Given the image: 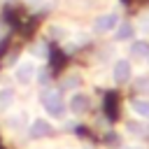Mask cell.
<instances>
[{"instance_id":"cell-1","label":"cell","mask_w":149,"mask_h":149,"mask_svg":"<svg viewBox=\"0 0 149 149\" xmlns=\"http://www.w3.org/2000/svg\"><path fill=\"white\" fill-rule=\"evenodd\" d=\"M42 107L49 116H56V119H61L65 114V100L58 91H44L42 93Z\"/></svg>"},{"instance_id":"cell-2","label":"cell","mask_w":149,"mask_h":149,"mask_svg":"<svg viewBox=\"0 0 149 149\" xmlns=\"http://www.w3.org/2000/svg\"><path fill=\"white\" fill-rule=\"evenodd\" d=\"M119 26V14L114 12H107V14H100L95 21H93V30L100 33V35H107V33H114V28Z\"/></svg>"},{"instance_id":"cell-3","label":"cell","mask_w":149,"mask_h":149,"mask_svg":"<svg viewBox=\"0 0 149 149\" xmlns=\"http://www.w3.org/2000/svg\"><path fill=\"white\" fill-rule=\"evenodd\" d=\"M28 135H30L33 140L49 137V135H54V126H51L47 119H33V123L28 126Z\"/></svg>"},{"instance_id":"cell-4","label":"cell","mask_w":149,"mask_h":149,"mask_svg":"<svg viewBox=\"0 0 149 149\" xmlns=\"http://www.w3.org/2000/svg\"><path fill=\"white\" fill-rule=\"evenodd\" d=\"M130 74H133V65H130V61H128V58H119V61L114 63V68H112V77H114V81L126 84V81L130 79Z\"/></svg>"},{"instance_id":"cell-5","label":"cell","mask_w":149,"mask_h":149,"mask_svg":"<svg viewBox=\"0 0 149 149\" xmlns=\"http://www.w3.org/2000/svg\"><path fill=\"white\" fill-rule=\"evenodd\" d=\"M35 72H37L35 63H33V61H26V63H21V65L14 70V77H16L19 84H30L33 77H35Z\"/></svg>"},{"instance_id":"cell-6","label":"cell","mask_w":149,"mask_h":149,"mask_svg":"<svg viewBox=\"0 0 149 149\" xmlns=\"http://www.w3.org/2000/svg\"><path fill=\"white\" fill-rule=\"evenodd\" d=\"M68 107H70L72 114H84V112L88 109V95H84V93H74V95L68 100Z\"/></svg>"},{"instance_id":"cell-7","label":"cell","mask_w":149,"mask_h":149,"mask_svg":"<svg viewBox=\"0 0 149 149\" xmlns=\"http://www.w3.org/2000/svg\"><path fill=\"white\" fill-rule=\"evenodd\" d=\"M130 109H133L135 116L147 119L149 116V100L147 98H135V100H130Z\"/></svg>"},{"instance_id":"cell-8","label":"cell","mask_w":149,"mask_h":149,"mask_svg":"<svg viewBox=\"0 0 149 149\" xmlns=\"http://www.w3.org/2000/svg\"><path fill=\"white\" fill-rule=\"evenodd\" d=\"M114 33H116V40L123 42V40H130V37L135 35V26H133V23H126V21H123V23L119 21V26L114 28Z\"/></svg>"},{"instance_id":"cell-9","label":"cell","mask_w":149,"mask_h":149,"mask_svg":"<svg viewBox=\"0 0 149 149\" xmlns=\"http://www.w3.org/2000/svg\"><path fill=\"white\" fill-rule=\"evenodd\" d=\"M14 100H16L14 88H9V86L0 88V109H9V107L14 105Z\"/></svg>"},{"instance_id":"cell-10","label":"cell","mask_w":149,"mask_h":149,"mask_svg":"<svg viewBox=\"0 0 149 149\" xmlns=\"http://www.w3.org/2000/svg\"><path fill=\"white\" fill-rule=\"evenodd\" d=\"M130 56H135V58H149V44H147L144 40L133 42V47H130Z\"/></svg>"},{"instance_id":"cell-11","label":"cell","mask_w":149,"mask_h":149,"mask_svg":"<svg viewBox=\"0 0 149 149\" xmlns=\"http://www.w3.org/2000/svg\"><path fill=\"white\" fill-rule=\"evenodd\" d=\"M126 130L133 133V135H144V133H147V128H144L142 123H137V121H128V123H126Z\"/></svg>"},{"instance_id":"cell-12","label":"cell","mask_w":149,"mask_h":149,"mask_svg":"<svg viewBox=\"0 0 149 149\" xmlns=\"http://www.w3.org/2000/svg\"><path fill=\"white\" fill-rule=\"evenodd\" d=\"M135 88L140 91V93H149V77L144 74V77H137L135 79Z\"/></svg>"},{"instance_id":"cell-13","label":"cell","mask_w":149,"mask_h":149,"mask_svg":"<svg viewBox=\"0 0 149 149\" xmlns=\"http://www.w3.org/2000/svg\"><path fill=\"white\" fill-rule=\"evenodd\" d=\"M79 74H70V77H65V81H63V88H77L79 86Z\"/></svg>"},{"instance_id":"cell-14","label":"cell","mask_w":149,"mask_h":149,"mask_svg":"<svg viewBox=\"0 0 149 149\" xmlns=\"http://www.w3.org/2000/svg\"><path fill=\"white\" fill-rule=\"evenodd\" d=\"M35 77H37V84H40V86H49V72H47V70L35 72Z\"/></svg>"},{"instance_id":"cell-15","label":"cell","mask_w":149,"mask_h":149,"mask_svg":"<svg viewBox=\"0 0 149 149\" xmlns=\"http://www.w3.org/2000/svg\"><path fill=\"white\" fill-rule=\"evenodd\" d=\"M23 116H26V114H14V116L9 119V126H12V128H19V126L23 123Z\"/></svg>"},{"instance_id":"cell-16","label":"cell","mask_w":149,"mask_h":149,"mask_svg":"<svg viewBox=\"0 0 149 149\" xmlns=\"http://www.w3.org/2000/svg\"><path fill=\"white\" fill-rule=\"evenodd\" d=\"M123 149H140V147H123Z\"/></svg>"}]
</instances>
